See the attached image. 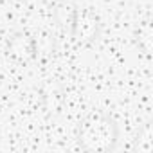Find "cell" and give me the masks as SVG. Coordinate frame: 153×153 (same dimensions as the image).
Returning <instances> with one entry per match:
<instances>
[{
  "label": "cell",
  "mask_w": 153,
  "mask_h": 153,
  "mask_svg": "<svg viewBox=\"0 0 153 153\" xmlns=\"http://www.w3.org/2000/svg\"><path fill=\"white\" fill-rule=\"evenodd\" d=\"M119 131L114 119L106 114H90L79 126V146L87 151H112Z\"/></svg>",
  "instance_id": "6da1fadb"
},
{
  "label": "cell",
  "mask_w": 153,
  "mask_h": 153,
  "mask_svg": "<svg viewBox=\"0 0 153 153\" xmlns=\"http://www.w3.org/2000/svg\"><path fill=\"white\" fill-rule=\"evenodd\" d=\"M7 54L18 61H27V59L34 58V54H36L34 40L25 33L13 34L7 42Z\"/></svg>",
  "instance_id": "3957f363"
},
{
  "label": "cell",
  "mask_w": 153,
  "mask_h": 153,
  "mask_svg": "<svg viewBox=\"0 0 153 153\" xmlns=\"http://www.w3.org/2000/svg\"><path fill=\"white\" fill-rule=\"evenodd\" d=\"M97 18L85 11V13H76L74 15V22H72V36L78 40L79 43L83 42H92L97 36Z\"/></svg>",
  "instance_id": "7a4b0ae2"
}]
</instances>
